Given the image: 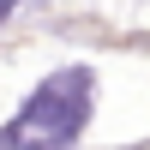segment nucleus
<instances>
[{
	"mask_svg": "<svg viewBox=\"0 0 150 150\" xmlns=\"http://www.w3.org/2000/svg\"><path fill=\"white\" fill-rule=\"evenodd\" d=\"M90 90L96 78L84 66L48 72V84H36V96L18 108V120L0 132V150H72V138L90 120Z\"/></svg>",
	"mask_w": 150,
	"mask_h": 150,
	"instance_id": "obj_1",
	"label": "nucleus"
},
{
	"mask_svg": "<svg viewBox=\"0 0 150 150\" xmlns=\"http://www.w3.org/2000/svg\"><path fill=\"white\" fill-rule=\"evenodd\" d=\"M12 6H18V0H0V18H6V12H12Z\"/></svg>",
	"mask_w": 150,
	"mask_h": 150,
	"instance_id": "obj_2",
	"label": "nucleus"
}]
</instances>
